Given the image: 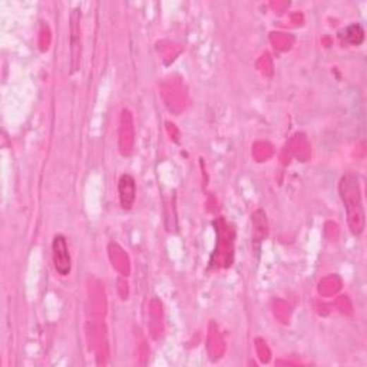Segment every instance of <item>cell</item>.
I'll list each match as a JSON object with an SVG mask.
<instances>
[{
    "label": "cell",
    "instance_id": "2",
    "mask_svg": "<svg viewBox=\"0 0 367 367\" xmlns=\"http://www.w3.org/2000/svg\"><path fill=\"white\" fill-rule=\"evenodd\" d=\"M80 8H76L71 13V66L72 73L79 71L80 65Z\"/></svg>",
    "mask_w": 367,
    "mask_h": 367
},
{
    "label": "cell",
    "instance_id": "3",
    "mask_svg": "<svg viewBox=\"0 0 367 367\" xmlns=\"http://www.w3.org/2000/svg\"><path fill=\"white\" fill-rule=\"evenodd\" d=\"M52 251H54V264L56 271L62 275V277H66L72 270V260H71L66 239L62 234L54 237Z\"/></svg>",
    "mask_w": 367,
    "mask_h": 367
},
{
    "label": "cell",
    "instance_id": "4",
    "mask_svg": "<svg viewBox=\"0 0 367 367\" xmlns=\"http://www.w3.org/2000/svg\"><path fill=\"white\" fill-rule=\"evenodd\" d=\"M119 200L124 210H131L136 198V184L129 174H124L118 182Z\"/></svg>",
    "mask_w": 367,
    "mask_h": 367
},
{
    "label": "cell",
    "instance_id": "1",
    "mask_svg": "<svg viewBox=\"0 0 367 367\" xmlns=\"http://www.w3.org/2000/svg\"><path fill=\"white\" fill-rule=\"evenodd\" d=\"M340 197L346 207L347 221L351 233L360 236L364 229V208L361 203V191L359 178L354 172H347L340 181Z\"/></svg>",
    "mask_w": 367,
    "mask_h": 367
},
{
    "label": "cell",
    "instance_id": "5",
    "mask_svg": "<svg viewBox=\"0 0 367 367\" xmlns=\"http://www.w3.org/2000/svg\"><path fill=\"white\" fill-rule=\"evenodd\" d=\"M344 39L346 42H349L350 44H360L364 40V30L360 25H351L346 29L344 32Z\"/></svg>",
    "mask_w": 367,
    "mask_h": 367
}]
</instances>
